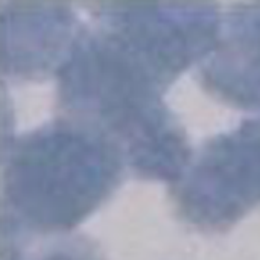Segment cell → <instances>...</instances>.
Here are the masks:
<instances>
[{
  "label": "cell",
  "mask_w": 260,
  "mask_h": 260,
  "mask_svg": "<svg viewBox=\"0 0 260 260\" xmlns=\"http://www.w3.org/2000/svg\"><path fill=\"white\" fill-rule=\"evenodd\" d=\"M123 160L108 136L72 117L23 136L6 168L12 229L70 230L117 186Z\"/></svg>",
  "instance_id": "1"
},
{
  "label": "cell",
  "mask_w": 260,
  "mask_h": 260,
  "mask_svg": "<svg viewBox=\"0 0 260 260\" xmlns=\"http://www.w3.org/2000/svg\"><path fill=\"white\" fill-rule=\"evenodd\" d=\"M175 192L184 218L213 230L260 203V119L209 142Z\"/></svg>",
  "instance_id": "2"
},
{
  "label": "cell",
  "mask_w": 260,
  "mask_h": 260,
  "mask_svg": "<svg viewBox=\"0 0 260 260\" xmlns=\"http://www.w3.org/2000/svg\"><path fill=\"white\" fill-rule=\"evenodd\" d=\"M219 35L215 58L204 67V81L221 98L260 107V5L233 11Z\"/></svg>",
  "instance_id": "3"
},
{
  "label": "cell",
  "mask_w": 260,
  "mask_h": 260,
  "mask_svg": "<svg viewBox=\"0 0 260 260\" xmlns=\"http://www.w3.org/2000/svg\"><path fill=\"white\" fill-rule=\"evenodd\" d=\"M11 260H101L98 251L85 239H62L38 251H21L14 247Z\"/></svg>",
  "instance_id": "4"
}]
</instances>
